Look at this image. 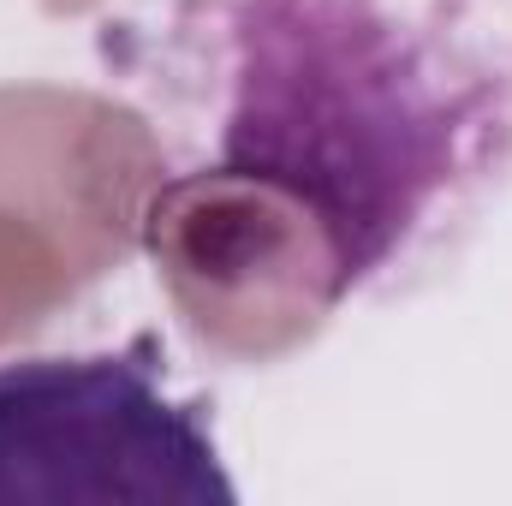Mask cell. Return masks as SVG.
Masks as SVG:
<instances>
[{
  "mask_svg": "<svg viewBox=\"0 0 512 506\" xmlns=\"http://www.w3.org/2000/svg\"><path fill=\"white\" fill-rule=\"evenodd\" d=\"M102 48L185 185H262L316 221L328 304L453 256L512 173L489 0H155Z\"/></svg>",
  "mask_w": 512,
  "mask_h": 506,
  "instance_id": "1",
  "label": "cell"
},
{
  "mask_svg": "<svg viewBox=\"0 0 512 506\" xmlns=\"http://www.w3.org/2000/svg\"><path fill=\"white\" fill-rule=\"evenodd\" d=\"M0 501L233 506L203 399H173L161 346L0 364Z\"/></svg>",
  "mask_w": 512,
  "mask_h": 506,
  "instance_id": "2",
  "label": "cell"
}]
</instances>
